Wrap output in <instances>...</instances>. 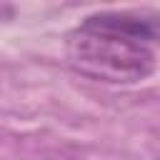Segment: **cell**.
<instances>
[{
  "mask_svg": "<svg viewBox=\"0 0 160 160\" xmlns=\"http://www.w3.org/2000/svg\"><path fill=\"white\" fill-rule=\"evenodd\" d=\"M65 52L72 70L85 78L135 85L155 72L158 22L138 12H92L68 32Z\"/></svg>",
  "mask_w": 160,
  "mask_h": 160,
  "instance_id": "1",
  "label": "cell"
}]
</instances>
